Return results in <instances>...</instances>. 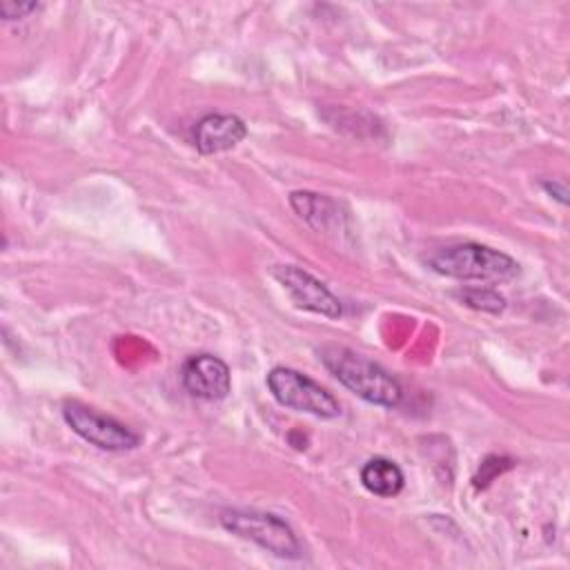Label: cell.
Wrapping results in <instances>:
<instances>
[{
  "label": "cell",
  "mask_w": 570,
  "mask_h": 570,
  "mask_svg": "<svg viewBox=\"0 0 570 570\" xmlns=\"http://www.w3.org/2000/svg\"><path fill=\"white\" fill-rule=\"evenodd\" d=\"M247 136L245 122L234 114H207L191 129V142L200 154H218L236 147Z\"/></svg>",
  "instance_id": "ba28073f"
},
{
  "label": "cell",
  "mask_w": 570,
  "mask_h": 570,
  "mask_svg": "<svg viewBox=\"0 0 570 570\" xmlns=\"http://www.w3.org/2000/svg\"><path fill=\"white\" fill-rule=\"evenodd\" d=\"M220 525L247 541H254L263 550L281 559H298L301 541L294 530L276 514L256 510H225L220 514Z\"/></svg>",
  "instance_id": "3957f363"
},
{
  "label": "cell",
  "mask_w": 570,
  "mask_h": 570,
  "mask_svg": "<svg viewBox=\"0 0 570 570\" xmlns=\"http://www.w3.org/2000/svg\"><path fill=\"white\" fill-rule=\"evenodd\" d=\"M541 187L548 191V194H552L561 205H566L568 203V189H566V185L563 183H557V180H543L541 183Z\"/></svg>",
  "instance_id": "5bb4252c"
},
{
  "label": "cell",
  "mask_w": 570,
  "mask_h": 570,
  "mask_svg": "<svg viewBox=\"0 0 570 570\" xmlns=\"http://www.w3.org/2000/svg\"><path fill=\"white\" fill-rule=\"evenodd\" d=\"M40 4L38 2H11V0H2L0 2V13L4 20H18L29 16L31 11H38Z\"/></svg>",
  "instance_id": "4fadbf2b"
},
{
  "label": "cell",
  "mask_w": 570,
  "mask_h": 570,
  "mask_svg": "<svg viewBox=\"0 0 570 570\" xmlns=\"http://www.w3.org/2000/svg\"><path fill=\"white\" fill-rule=\"evenodd\" d=\"M289 205L292 209L316 232H338L343 229V212L336 200H332L325 194H314V191H292L289 194Z\"/></svg>",
  "instance_id": "9c48e42d"
},
{
  "label": "cell",
  "mask_w": 570,
  "mask_h": 570,
  "mask_svg": "<svg viewBox=\"0 0 570 570\" xmlns=\"http://www.w3.org/2000/svg\"><path fill=\"white\" fill-rule=\"evenodd\" d=\"M428 265L436 274L481 283H508L521 272L512 256L476 243H461L439 249L428 258Z\"/></svg>",
  "instance_id": "7a4b0ae2"
},
{
  "label": "cell",
  "mask_w": 570,
  "mask_h": 570,
  "mask_svg": "<svg viewBox=\"0 0 570 570\" xmlns=\"http://www.w3.org/2000/svg\"><path fill=\"white\" fill-rule=\"evenodd\" d=\"M454 296L472 309H481V312H490V314H499L505 309V298L490 287H463V289L454 292Z\"/></svg>",
  "instance_id": "8fae6325"
},
{
  "label": "cell",
  "mask_w": 570,
  "mask_h": 570,
  "mask_svg": "<svg viewBox=\"0 0 570 570\" xmlns=\"http://www.w3.org/2000/svg\"><path fill=\"white\" fill-rule=\"evenodd\" d=\"M267 387L283 407L305 412L318 419H336L341 414L338 401L298 370L283 365L272 367L267 372Z\"/></svg>",
  "instance_id": "277c9868"
},
{
  "label": "cell",
  "mask_w": 570,
  "mask_h": 570,
  "mask_svg": "<svg viewBox=\"0 0 570 570\" xmlns=\"http://www.w3.org/2000/svg\"><path fill=\"white\" fill-rule=\"evenodd\" d=\"M361 483L376 497H396L403 490L405 479L394 461L374 456L361 468Z\"/></svg>",
  "instance_id": "30bf717a"
},
{
  "label": "cell",
  "mask_w": 570,
  "mask_h": 570,
  "mask_svg": "<svg viewBox=\"0 0 570 570\" xmlns=\"http://www.w3.org/2000/svg\"><path fill=\"white\" fill-rule=\"evenodd\" d=\"M183 387L203 401H220L232 390V374L225 361L214 354H194L180 367Z\"/></svg>",
  "instance_id": "52a82bcc"
},
{
  "label": "cell",
  "mask_w": 570,
  "mask_h": 570,
  "mask_svg": "<svg viewBox=\"0 0 570 570\" xmlns=\"http://www.w3.org/2000/svg\"><path fill=\"white\" fill-rule=\"evenodd\" d=\"M62 419L80 439H85L87 443H91L100 450L125 452V450H134L140 445L138 432H134L118 419L100 414L94 407H89L76 399H67L62 403Z\"/></svg>",
  "instance_id": "5b68a950"
},
{
  "label": "cell",
  "mask_w": 570,
  "mask_h": 570,
  "mask_svg": "<svg viewBox=\"0 0 570 570\" xmlns=\"http://www.w3.org/2000/svg\"><path fill=\"white\" fill-rule=\"evenodd\" d=\"M272 276L287 289L296 307L327 318H338L343 314L338 296H334L332 289L309 272L296 265H274Z\"/></svg>",
  "instance_id": "8992f818"
},
{
  "label": "cell",
  "mask_w": 570,
  "mask_h": 570,
  "mask_svg": "<svg viewBox=\"0 0 570 570\" xmlns=\"http://www.w3.org/2000/svg\"><path fill=\"white\" fill-rule=\"evenodd\" d=\"M316 356L358 399L381 407H396L401 403L403 390L396 379L367 356L343 345H321L316 347Z\"/></svg>",
  "instance_id": "6da1fadb"
},
{
  "label": "cell",
  "mask_w": 570,
  "mask_h": 570,
  "mask_svg": "<svg viewBox=\"0 0 570 570\" xmlns=\"http://www.w3.org/2000/svg\"><path fill=\"white\" fill-rule=\"evenodd\" d=\"M512 468V459H505V456H488L483 463H481V470L479 474L474 476V485L476 488H488L490 481H494L497 474H501L503 470Z\"/></svg>",
  "instance_id": "7c38bea8"
}]
</instances>
